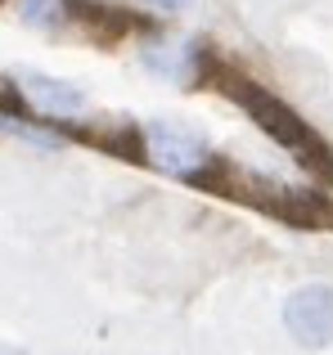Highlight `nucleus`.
I'll return each instance as SVG.
<instances>
[{
  "mask_svg": "<svg viewBox=\"0 0 333 355\" xmlns=\"http://www.w3.org/2000/svg\"><path fill=\"white\" fill-rule=\"evenodd\" d=\"M221 81H225V95L239 99V104L253 113V121L275 139V144H284L289 153H298V162L316 166L320 175H329V180H333V153H329V144H325V139H320L298 113H293L284 99L266 95V90L257 86V81H248V77H230V72H225Z\"/></svg>",
  "mask_w": 333,
  "mask_h": 355,
  "instance_id": "nucleus-1",
  "label": "nucleus"
},
{
  "mask_svg": "<svg viewBox=\"0 0 333 355\" xmlns=\"http://www.w3.org/2000/svg\"><path fill=\"white\" fill-rule=\"evenodd\" d=\"M144 153L166 175H180V180H194V184H203L216 166V153L189 126H176V121H149L144 126Z\"/></svg>",
  "mask_w": 333,
  "mask_h": 355,
  "instance_id": "nucleus-2",
  "label": "nucleus"
},
{
  "mask_svg": "<svg viewBox=\"0 0 333 355\" xmlns=\"http://www.w3.org/2000/svg\"><path fill=\"white\" fill-rule=\"evenodd\" d=\"M284 329L302 347H333V288L307 284L284 302Z\"/></svg>",
  "mask_w": 333,
  "mask_h": 355,
  "instance_id": "nucleus-3",
  "label": "nucleus"
},
{
  "mask_svg": "<svg viewBox=\"0 0 333 355\" xmlns=\"http://www.w3.org/2000/svg\"><path fill=\"white\" fill-rule=\"evenodd\" d=\"M23 95L32 99L41 113H54V117H72V113L86 108V95H81L72 81L45 77V72H27V77H23Z\"/></svg>",
  "mask_w": 333,
  "mask_h": 355,
  "instance_id": "nucleus-4",
  "label": "nucleus"
},
{
  "mask_svg": "<svg viewBox=\"0 0 333 355\" xmlns=\"http://www.w3.org/2000/svg\"><path fill=\"white\" fill-rule=\"evenodd\" d=\"M59 14H68V0H27V23H41V27H54Z\"/></svg>",
  "mask_w": 333,
  "mask_h": 355,
  "instance_id": "nucleus-5",
  "label": "nucleus"
},
{
  "mask_svg": "<svg viewBox=\"0 0 333 355\" xmlns=\"http://www.w3.org/2000/svg\"><path fill=\"white\" fill-rule=\"evenodd\" d=\"M149 5H158V9H185L189 0H149Z\"/></svg>",
  "mask_w": 333,
  "mask_h": 355,
  "instance_id": "nucleus-6",
  "label": "nucleus"
},
{
  "mask_svg": "<svg viewBox=\"0 0 333 355\" xmlns=\"http://www.w3.org/2000/svg\"><path fill=\"white\" fill-rule=\"evenodd\" d=\"M0 355H23V351H18V347H0Z\"/></svg>",
  "mask_w": 333,
  "mask_h": 355,
  "instance_id": "nucleus-7",
  "label": "nucleus"
}]
</instances>
